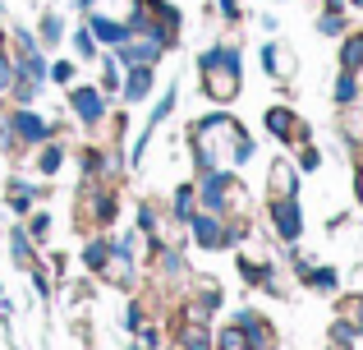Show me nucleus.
Here are the masks:
<instances>
[{
	"label": "nucleus",
	"mask_w": 363,
	"mask_h": 350,
	"mask_svg": "<svg viewBox=\"0 0 363 350\" xmlns=\"http://www.w3.org/2000/svg\"><path fill=\"white\" fill-rule=\"evenodd\" d=\"M203 74H207V92L216 102H230L240 92V51L235 46H212L203 55Z\"/></svg>",
	"instance_id": "1"
},
{
	"label": "nucleus",
	"mask_w": 363,
	"mask_h": 350,
	"mask_svg": "<svg viewBox=\"0 0 363 350\" xmlns=\"http://www.w3.org/2000/svg\"><path fill=\"white\" fill-rule=\"evenodd\" d=\"M272 217H276V231H281L285 240H299V231H303V217H299V203H294L290 194H285V198H276Z\"/></svg>",
	"instance_id": "2"
},
{
	"label": "nucleus",
	"mask_w": 363,
	"mask_h": 350,
	"mask_svg": "<svg viewBox=\"0 0 363 350\" xmlns=\"http://www.w3.org/2000/svg\"><path fill=\"white\" fill-rule=\"evenodd\" d=\"M189 222H194L198 244H207V249H221V244H230V235L221 231V222H216V217H189Z\"/></svg>",
	"instance_id": "3"
},
{
	"label": "nucleus",
	"mask_w": 363,
	"mask_h": 350,
	"mask_svg": "<svg viewBox=\"0 0 363 350\" xmlns=\"http://www.w3.org/2000/svg\"><path fill=\"white\" fill-rule=\"evenodd\" d=\"M88 33L97 37V42H129V23H116V18H106V14H92L88 18Z\"/></svg>",
	"instance_id": "4"
},
{
	"label": "nucleus",
	"mask_w": 363,
	"mask_h": 350,
	"mask_svg": "<svg viewBox=\"0 0 363 350\" xmlns=\"http://www.w3.org/2000/svg\"><path fill=\"white\" fill-rule=\"evenodd\" d=\"M74 111H79L88 125H97L101 111H106V102H101V92H97V88H79V92H74Z\"/></svg>",
	"instance_id": "5"
},
{
	"label": "nucleus",
	"mask_w": 363,
	"mask_h": 350,
	"mask_svg": "<svg viewBox=\"0 0 363 350\" xmlns=\"http://www.w3.org/2000/svg\"><path fill=\"white\" fill-rule=\"evenodd\" d=\"M14 129H18V138H28V143H42V138H51L46 120H37L33 111H18V116H14Z\"/></svg>",
	"instance_id": "6"
},
{
	"label": "nucleus",
	"mask_w": 363,
	"mask_h": 350,
	"mask_svg": "<svg viewBox=\"0 0 363 350\" xmlns=\"http://www.w3.org/2000/svg\"><path fill=\"white\" fill-rule=\"evenodd\" d=\"M147 92H152V65H133L129 83H124V97H129V102H143Z\"/></svg>",
	"instance_id": "7"
},
{
	"label": "nucleus",
	"mask_w": 363,
	"mask_h": 350,
	"mask_svg": "<svg viewBox=\"0 0 363 350\" xmlns=\"http://www.w3.org/2000/svg\"><path fill=\"white\" fill-rule=\"evenodd\" d=\"M225 180L221 175H207L203 180V207H207V212H221V207H225Z\"/></svg>",
	"instance_id": "8"
},
{
	"label": "nucleus",
	"mask_w": 363,
	"mask_h": 350,
	"mask_svg": "<svg viewBox=\"0 0 363 350\" xmlns=\"http://www.w3.org/2000/svg\"><path fill=\"white\" fill-rule=\"evenodd\" d=\"M262 60H267V70H272L276 79H290V74H294V60H285L281 46H262Z\"/></svg>",
	"instance_id": "9"
},
{
	"label": "nucleus",
	"mask_w": 363,
	"mask_h": 350,
	"mask_svg": "<svg viewBox=\"0 0 363 350\" xmlns=\"http://www.w3.org/2000/svg\"><path fill=\"white\" fill-rule=\"evenodd\" d=\"M221 350H253V341H248V332L235 323V327H225V332H221Z\"/></svg>",
	"instance_id": "10"
},
{
	"label": "nucleus",
	"mask_w": 363,
	"mask_h": 350,
	"mask_svg": "<svg viewBox=\"0 0 363 350\" xmlns=\"http://www.w3.org/2000/svg\"><path fill=\"white\" fill-rule=\"evenodd\" d=\"M267 125H272V134H281V138H290V134H299V120L294 116H285V111H272V116H267Z\"/></svg>",
	"instance_id": "11"
},
{
	"label": "nucleus",
	"mask_w": 363,
	"mask_h": 350,
	"mask_svg": "<svg viewBox=\"0 0 363 350\" xmlns=\"http://www.w3.org/2000/svg\"><path fill=\"white\" fill-rule=\"evenodd\" d=\"M340 60H345V70H359L363 65V37H350L345 51H340Z\"/></svg>",
	"instance_id": "12"
},
{
	"label": "nucleus",
	"mask_w": 363,
	"mask_h": 350,
	"mask_svg": "<svg viewBox=\"0 0 363 350\" xmlns=\"http://www.w3.org/2000/svg\"><path fill=\"white\" fill-rule=\"evenodd\" d=\"M340 28H345V14H340V9H327V14L318 18V33H331V37H336Z\"/></svg>",
	"instance_id": "13"
},
{
	"label": "nucleus",
	"mask_w": 363,
	"mask_h": 350,
	"mask_svg": "<svg viewBox=\"0 0 363 350\" xmlns=\"http://www.w3.org/2000/svg\"><path fill=\"white\" fill-rule=\"evenodd\" d=\"M336 97H340V102H354V97H359V83H354V70H345V74H340V83H336Z\"/></svg>",
	"instance_id": "14"
},
{
	"label": "nucleus",
	"mask_w": 363,
	"mask_h": 350,
	"mask_svg": "<svg viewBox=\"0 0 363 350\" xmlns=\"http://www.w3.org/2000/svg\"><path fill=\"white\" fill-rule=\"evenodd\" d=\"M175 217H179V222L194 217V189H179V194H175Z\"/></svg>",
	"instance_id": "15"
},
{
	"label": "nucleus",
	"mask_w": 363,
	"mask_h": 350,
	"mask_svg": "<svg viewBox=\"0 0 363 350\" xmlns=\"http://www.w3.org/2000/svg\"><path fill=\"white\" fill-rule=\"evenodd\" d=\"M179 337H184V346H189V350H212V346H207V332H203V327H184Z\"/></svg>",
	"instance_id": "16"
},
{
	"label": "nucleus",
	"mask_w": 363,
	"mask_h": 350,
	"mask_svg": "<svg viewBox=\"0 0 363 350\" xmlns=\"http://www.w3.org/2000/svg\"><path fill=\"white\" fill-rule=\"evenodd\" d=\"M9 203H14V207H28V203H33V189H28L23 180H14V185H9Z\"/></svg>",
	"instance_id": "17"
},
{
	"label": "nucleus",
	"mask_w": 363,
	"mask_h": 350,
	"mask_svg": "<svg viewBox=\"0 0 363 350\" xmlns=\"http://www.w3.org/2000/svg\"><path fill=\"white\" fill-rule=\"evenodd\" d=\"M42 37H46V42H60V18H55V14L42 18Z\"/></svg>",
	"instance_id": "18"
},
{
	"label": "nucleus",
	"mask_w": 363,
	"mask_h": 350,
	"mask_svg": "<svg viewBox=\"0 0 363 350\" xmlns=\"http://www.w3.org/2000/svg\"><path fill=\"white\" fill-rule=\"evenodd\" d=\"M313 286H318V290H331V286H336V272H327V268H318V272H313Z\"/></svg>",
	"instance_id": "19"
},
{
	"label": "nucleus",
	"mask_w": 363,
	"mask_h": 350,
	"mask_svg": "<svg viewBox=\"0 0 363 350\" xmlns=\"http://www.w3.org/2000/svg\"><path fill=\"white\" fill-rule=\"evenodd\" d=\"M106 258H111V249H106L101 240H97V244H88V263H92V268H101Z\"/></svg>",
	"instance_id": "20"
},
{
	"label": "nucleus",
	"mask_w": 363,
	"mask_h": 350,
	"mask_svg": "<svg viewBox=\"0 0 363 350\" xmlns=\"http://www.w3.org/2000/svg\"><path fill=\"white\" fill-rule=\"evenodd\" d=\"M92 42H97L92 33H79V37H74V46H79V55H97V51H92Z\"/></svg>",
	"instance_id": "21"
},
{
	"label": "nucleus",
	"mask_w": 363,
	"mask_h": 350,
	"mask_svg": "<svg viewBox=\"0 0 363 350\" xmlns=\"http://www.w3.org/2000/svg\"><path fill=\"white\" fill-rule=\"evenodd\" d=\"M116 83H120V79H116V65H111V60H106V74H101V88H106V92H111V88H116Z\"/></svg>",
	"instance_id": "22"
},
{
	"label": "nucleus",
	"mask_w": 363,
	"mask_h": 350,
	"mask_svg": "<svg viewBox=\"0 0 363 350\" xmlns=\"http://www.w3.org/2000/svg\"><path fill=\"white\" fill-rule=\"evenodd\" d=\"M336 341H340V346H350V341H354V327L340 323V327H336Z\"/></svg>",
	"instance_id": "23"
},
{
	"label": "nucleus",
	"mask_w": 363,
	"mask_h": 350,
	"mask_svg": "<svg viewBox=\"0 0 363 350\" xmlns=\"http://www.w3.org/2000/svg\"><path fill=\"white\" fill-rule=\"evenodd\" d=\"M216 5H221L225 18H240V5H235V0H216Z\"/></svg>",
	"instance_id": "24"
},
{
	"label": "nucleus",
	"mask_w": 363,
	"mask_h": 350,
	"mask_svg": "<svg viewBox=\"0 0 363 350\" xmlns=\"http://www.w3.org/2000/svg\"><path fill=\"white\" fill-rule=\"evenodd\" d=\"M9 74H14V70H9V60H5V55H0V92L9 88Z\"/></svg>",
	"instance_id": "25"
},
{
	"label": "nucleus",
	"mask_w": 363,
	"mask_h": 350,
	"mask_svg": "<svg viewBox=\"0 0 363 350\" xmlns=\"http://www.w3.org/2000/svg\"><path fill=\"white\" fill-rule=\"evenodd\" d=\"M55 166H60V153H55V148H51V153L42 157V171H55Z\"/></svg>",
	"instance_id": "26"
},
{
	"label": "nucleus",
	"mask_w": 363,
	"mask_h": 350,
	"mask_svg": "<svg viewBox=\"0 0 363 350\" xmlns=\"http://www.w3.org/2000/svg\"><path fill=\"white\" fill-rule=\"evenodd\" d=\"M350 309H354V327L363 332V300H354V305H350Z\"/></svg>",
	"instance_id": "27"
},
{
	"label": "nucleus",
	"mask_w": 363,
	"mask_h": 350,
	"mask_svg": "<svg viewBox=\"0 0 363 350\" xmlns=\"http://www.w3.org/2000/svg\"><path fill=\"white\" fill-rule=\"evenodd\" d=\"M92 5H97V0H79V9H92Z\"/></svg>",
	"instance_id": "28"
},
{
	"label": "nucleus",
	"mask_w": 363,
	"mask_h": 350,
	"mask_svg": "<svg viewBox=\"0 0 363 350\" xmlns=\"http://www.w3.org/2000/svg\"><path fill=\"white\" fill-rule=\"evenodd\" d=\"M0 148H5V125H0Z\"/></svg>",
	"instance_id": "29"
},
{
	"label": "nucleus",
	"mask_w": 363,
	"mask_h": 350,
	"mask_svg": "<svg viewBox=\"0 0 363 350\" xmlns=\"http://www.w3.org/2000/svg\"><path fill=\"white\" fill-rule=\"evenodd\" d=\"M350 5H363V0H350Z\"/></svg>",
	"instance_id": "30"
},
{
	"label": "nucleus",
	"mask_w": 363,
	"mask_h": 350,
	"mask_svg": "<svg viewBox=\"0 0 363 350\" xmlns=\"http://www.w3.org/2000/svg\"><path fill=\"white\" fill-rule=\"evenodd\" d=\"M0 14H5V5H0Z\"/></svg>",
	"instance_id": "31"
}]
</instances>
